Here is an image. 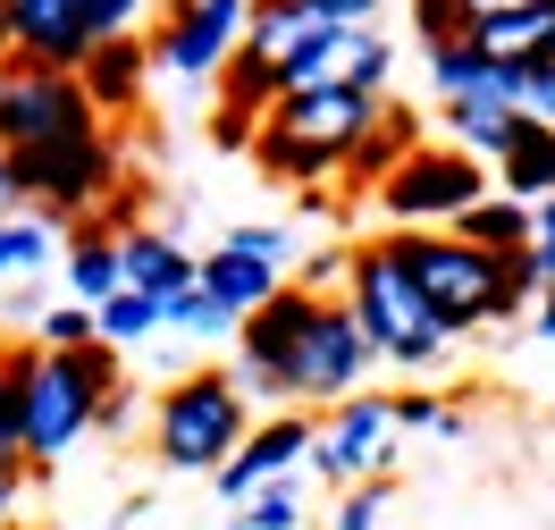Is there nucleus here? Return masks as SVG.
<instances>
[{
	"label": "nucleus",
	"instance_id": "f257e3e1",
	"mask_svg": "<svg viewBox=\"0 0 555 530\" xmlns=\"http://www.w3.org/2000/svg\"><path fill=\"white\" fill-rule=\"evenodd\" d=\"M387 93H346V85H312V93H286L253 135V169L270 185H328L346 177V152L371 135Z\"/></svg>",
	"mask_w": 555,
	"mask_h": 530
},
{
	"label": "nucleus",
	"instance_id": "f03ea898",
	"mask_svg": "<svg viewBox=\"0 0 555 530\" xmlns=\"http://www.w3.org/2000/svg\"><path fill=\"white\" fill-rule=\"evenodd\" d=\"M346 312H353V328L371 337V362H387V371H429V362L454 346L447 320L429 312V295L396 270V253H387V245H353Z\"/></svg>",
	"mask_w": 555,
	"mask_h": 530
},
{
	"label": "nucleus",
	"instance_id": "7ed1b4c3",
	"mask_svg": "<svg viewBox=\"0 0 555 530\" xmlns=\"http://www.w3.org/2000/svg\"><path fill=\"white\" fill-rule=\"evenodd\" d=\"M118 379H127L118 346H76V353L35 346V371H26V471L76 455V438H93V422L118 396Z\"/></svg>",
	"mask_w": 555,
	"mask_h": 530
},
{
	"label": "nucleus",
	"instance_id": "20e7f679",
	"mask_svg": "<svg viewBox=\"0 0 555 530\" xmlns=\"http://www.w3.org/2000/svg\"><path fill=\"white\" fill-rule=\"evenodd\" d=\"M244 429H253V413H244L236 371H185L152 404V455L169 471H210L219 480L228 455L244 447Z\"/></svg>",
	"mask_w": 555,
	"mask_h": 530
},
{
	"label": "nucleus",
	"instance_id": "39448f33",
	"mask_svg": "<svg viewBox=\"0 0 555 530\" xmlns=\"http://www.w3.org/2000/svg\"><path fill=\"white\" fill-rule=\"evenodd\" d=\"M379 245L396 253V270L429 295V312L447 320V337L496 328V261H488V253H472L463 236H438V228H396Z\"/></svg>",
	"mask_w": 555,
	"mask_h": 530
},
{
	"label": "nucleus",
	"instance_id": "423d86ee",
	"mask_svg": "<svg viewBox=\"0 0 555 530\" xmlns=\"http://www.w3.org/2000/svg\"><path fill=\"white\" fill-rule=\"evenodd\" d=\"M9 169H17V185H26V203L51 219H102L109 203H118V177H127V152H118V135L109 127H93V135H68V143H42V152H0Z\"/></svg>",
	"mask_w": 555,
	"mask_h": 530
},
{
	"label": "nucleus",
	"instance_id": "0eeeda50",
	"mask_svg": "<svg viewBox=\"0 0 555 530\" xmlns=\"http://www.w3.org/2000/svg\"><path fill=\"white\" fill-rule=\"evenodd\" d=\"M379 362H371V337L353 328L346 295H312V312H304V328H295V353H286V404H346V396H362V379H371Z\"/></svg>",
	"mask_w": 555,
	"mask_h": 530
},
{
	"label": "nucleus",
	"instance_id": "6e6552de",
	"mask_svg": "<svg viewBox=\"0 0 555 530\" xmlns=\"http://www.w3.org/2000/svg\"><path fill=\"white\" fill-rule=\"evenodd\" d=\"M496 194V177L472 160V152H454V143H421L404 169H387V185L371 194L379 203L387 228H438L447 236L454 219L472 211V203H488Z\"/></svg>",
	"mask_w": 555,
	"mask_h": 530
},
{
	"label": "nucleus",
	"instance_id": "1a4fd4ad",
	"mask_svg": "<svg viewBox=\"0 0 555 530\" xmlns=\"http://www.w3.org/2000/svg\"><path fill=\"white\" fill-rule=\"evenodd\" d=\"M102 118L85 102L76 76H51V68H0V152H42V143H68V135H93Z\"/></svg>",
	"mask_w": 555,
	"mask_h": 530
},
{
	"label": "nucleus",
	"instance_id": "9d476101",
	"mask_svg": "<svg viewBox=\"0 0 555 530\" xmlns=\"http://www.w3.org/2000/svg\"><path fill=\"white\" fill-rule=\"evenodd\" d=\"M244 17H253V0H169L160 26L143 35V51H152V68L219 85V68L236 60V42H244Z\"/></svg>",
	"mask_w": 555,
	"mask_h": 530
},
{
	"label": "nucleus",
	"instance_id": "9b49d317",
	"mask_svg": "<svg viewBox=\"0 0 555 530\" xmlns=\"http://www.w3.org/2000/svg\"><path fill=\"white\" fill-rule=\"evenodd\" d=\"M396 413H387V396H346L328 422H320V438H312V463L337 480V489H362V480H387V463H396Z\"/></svg>",
	"mask_w": 555,
	"mask_h": 530
},
{
	"label": "nucleus",
	"instance_id": "f8f14e48",
	"mask_svg": "<svg viewBox=\"0 0 555 530\" xmlns=\"http://www.w3.org/2000/svg\"><path fill=\"white\" fill-rule=\"evenodd\" d=\"M17 9V60L9 68H51V76H76L93 60V9L85 0H9Z\"/></svg>",
	"mask_w": 555,
	"mask_h": 530
},
{
	"label": "nucleus",
	"instance_id": "ddd939ff",
	"mask_svg": "<svg viewBox=\"0 0 555 530\" xmlns=\"http://www.w3.org/2000/svg\"><path fill=\"white\" fill-rule=\"evenodd\" d=\"M312 438H320V422H312V413H295V404L270 413V422H253V429H244V447L228 455V471H219V496H236V505H244L253 489L286 480L295 463H312Z\"/></svg>",
	"mask_w": 555,
	"mask_h": 530
},
{
	"label": "nucleus",
	"instance_id": "4468645a",
	"mask_svg": "<svg viewBox=\"0 0 555 530\" xmlns=\"http://www.w3.org/2000/svg\"><path fill=\"white\" fill-rule=\"evenodd\" d=\"M387 76H396V51H387V35H371V26H337L320 51H304V60L286 68V93H312V85L387 93Z\"/></svg>",
	"mask_w": 555,
	"mask_h": 530
},
{
	"label": "nucleus",
	"instance_id": "2eb2a0df",
	"mask_svg": "<svg viewBox=\"0 0 555 530\" xmlns=\"http://www.w3.org/2000/svg\"><path fill=\"white\" fill-rule=\"evenodd\" d=\"M328 35H337V26L320 17L312 0H253V17H244V51H253V60H270L278 76L295 68L304 51H320Z\"/></svg>",
	"mask_w": 555,
	"mask_h": 530
},
{
	"label": "nucleus",
	"instance_id": "dca6fc26",
	"mask_svg": "<svg viewBox=\"0 0 555 530\" xmlns=\"http://www.w3.org/2000/svg\"><path fill=\"white\" fill-rule=\"evenodd\" d=\"M143 76H152L143 35H109V42H93V60L76 68V85H85L93 118H127V109H143Z\"/></svg>",
	"mask_w": 555,
	"mask_h": 530
},
{
	"label": "nucleus",
	"instance_id": "f3484780",
	"mask_svg": "<svg viewBox=\"0 0 555 530\" xmlns=\"http://www.w3.org/2000/svg\"><path fill=\"white\" fill-rule=\"evenodd\" d=\"M118 286H127V295H152V303H177V295L194 286V253L169 245L160 228H127V236H118Z\"/></svg>",
	"mask_w": 555,
	"mask_h": 530
},
{
	"label": "nucleus",
	"instance_id": "a211bd4d",
	"mask_svg": "<svg viewBox=\"0 0 555 530\" xmlns=\"http://www.w3.org/2000/svg\"><path fill=\"white\" fill-rule=\"evenodd\" d=\"M421 152V118H413V102H379V118H371V135L346 152V185H362V194H379L387 185V169H404Z\"/></svg>",
	"mask_w": 555,
	"mask_h": 530
},
{
	"label": "nucleus",
	"instance_id": "6ab92c4d",
	"mask_svg": "<svg viewBox=\"0 0 555 530\" xmlns=\"http://www.w3.org/2000/svg\"><path fill=\"white\" fill-rule=\"evenodd\" d=\"M194 286H203L228 320H253L286 279H278V270H261V261H244V253H228V245H210L203 261H194Z\"/></svg>",
	"mask_w": 555,
	"mask_h": 530
},
{
	"label": "nucleus",
	"instance_id": "aec40b11",
	"mask_svg": "<svg viewBox=\"0 0 555 530\" xmlns=\"http://www.w3.org/2000/svg\"><path fill=\"white\" fill-rule=\"evenodd\" d=\"M496 194L505 203H521V211H539L555 194V127H539V118H521V135L505 143V160H496Z\"/></svg>",
	"mask_w": 555,
	"mask_h": 530
},
{
	"label": "nucleus",
	"instance_id": "412c9836",
	"mask_svg": "<svg viewBox=\"0 0 555 530\" xmlns=\"http://www.w3.org/2000/svg\"><path fill=\"white\" fill-rule=\"evenodd\" d=\"M447 135H454V152H472L480 169H496V160H505V143L521 135V109L472 93V102H447Z\"/></svg>",
	"mask_w": 555,
	"mask_h": 530
},
{
	"label": "nucleus",
	"instance_id": "4be33fe9",
	"mask_svg": "<svg viewBox=\"0 0 555 530\" xmlns=\"http://www.w3.org/2000/svg\"><path fill=\"white\" fill-rule=\"evenodd\" d=\"M547 35H555V9H514V17H480L472 51L488 68H530V60H547Z\"/></svg>",
	"mask_w": 555,
	"mask_h": 530
},
{
	"label": "nucleus",
	"instance_id": "5701e85b",
	"mask_svg": "<svg viewBox=\"0 0 555 530\" xmlns=\"http://www.w3.org/2000/svg\"><path fill=\"white\" fill-rule=\"evenodd\" d=\"M530 228H539V211H521V203H505V194H488V203H472V211L454 219L447 236H463V245L488 253V261H514V253H530Z\"/></svg>",
	"mask_w": 555,
	"mask_h": 530
},
{
	"label": "nucleus",
	"instance_id": "b1692460",
	"mask_svg": "<svg viewBox=\"0 0 555 530\" xmlns=\"http://www.w3.org/2000/svg\"><path fill=\"white\" fill-rule=\"evenodd\" d=\"M109 295H118V236L85 219L68 236V303H109Z\"/></svg>",
	"mask_w": 555,
	"mask_h": 530
},
{
	"label": "nucleus",
	"instance_id": "393cba45",
	"mask_svg": "<svg viewBox=\"0 0 555 530\" xmlns=\"http://www.w3.org/2000/svg\"><path fill=\"white\" fill-rule=\"evenodd\" d=\"M93 328H102V346H143V337H152V328H169V303H152V295H127V286H118V295H109V303H93Z\"/></svg>",
	"mask_w": 555,
	"mask_h": 530
},
{
	"label": "nucleus",
	"instance_id": "a878e982",
	"mask_svg": "<svg viewBox=\"0 0 555 530\" xmlns=\"http://www.w3.org/2000/svg\"><path fill=\"white\" fill-rule=\"evenodd\" d=\"M26 371H35V346H0V455L26 463Z\"/></svg>",
	"mask_w": 555,
	"mask_h": 530
},
{
	"label": "nucleus",
	"instance_id": "bb28decb",
	"mask_svg": "<svg viewBox=\"0 0 555 530\" xmlns=\"http://www.w3.org/2000/svg\"><path fill=\"white\" fill-rule=\"evenodd\" d=\"M51 261V228L42 219H0V279H35Z\"/></svg>",
	"mask_w": 555,
	"mask_h": 530
},
{
	"label": "nucleus",
	"instance_id": "cd10ccee",
	"mask_svg": "<svg viewBox=\"0 0 555 530\" xmlns=\"http://www.w3.org/2000/svg\"><path fill=\"white\" fill-rule=\"evenodd\" d=\"M219 245L244 253V261H261V270H278V279L295 270V228H228Z\"/></svg>",
	"mask_w": 555,
	"mask_h": 530
},
{
	"label": "nucleus",
	"instance_id": "c85d7f7f",
	"mask_svg": "<svg viewBox=\"0 0 555 530\" xmlns=\"http://www.w3.org/2000/svg\"><path fill=\"white\" fill-rule=\"evenodd\" d=\"M413 35H421V51H447V42L472 35V9L463 0H413Z\"/></svg>",
	"mask_w": 555,
	"mask_h": 530
},
{
	"label": "nucleus",
	"instance_id": "c756f323",
	"mask_svg": "<svg viewBox=\"0 0 555 530\" xmlns=\"http://www.w3.org/2000/svg\"><path fill=\"white\" fill-rule=\"evenodd\" d=\"M76 346H102L93 303H51V312H42V353H76Z\"/></svg>",
	"mask_w": 555,
	"mask_h": 530
},
{
	"label": "nucleus",
	"instance_id": "7c9ffc66",
	"mask_svg": "<svg viewBox=\"0 0 555 530\" xmlns=\"http://www.w3.org/2000/svg\"><path fill=\"white\" fill-rule=\"evenodd\" d=\"M295 522H304V505H295V489H286V480L253 489V496H244V514H236V530H295Z\"/></svg>",
	"mask_w": 555,
	"mask_h": 530
},
{
	"label": "nucleus",
	"instance_id": "2f4dec72",
	"mask_svg": "<svg viewBox=\"0 0 555 530\" xmlns=\"http://www.w3.org/2000/svg\"><path fill=\"white\" fill-rule=\"evenodd\" d=\"M514 109H521V118H539V127H555V60L514 68Z\"/></svg>",
	"mask_w": 555,
	"mask_h": 530
},
{
	"label": "nucleus",
	"instance_id": "473e14b6",
	"mask_svg": "<svg viewBox=\"0 0 555 530\" xmlns=\"http://www.w3.org/2000/svg\"><path fill=\"white\" fill-rule=\"evenodd\" d=\"M169 328H185V337H236V320L219 312V303H210L203 286H185V295L169 303Z\"/></svg>",
	"mask_w": 555,
	"mask_h": 530
},
{
	"label": "nucleus",
	"instance_id": "72a5a7b5",
	"mask_svg": "<svg viewBox=\"0 0 555 530\" xmlns=\"http://www.w3.org/2000/svg\"><path fill=\"white\" fill-rule=\"evenodd\" d=\"M379 505H387L379 480H362V489H337V514H328V530H379Z\"/></svg>",
	"mask_w": 555,
	"mask_h": 530
},
{
	"label": "nucleus",
	"instance_id": "f704fd0d",
	"mask_svg": "<svg viewBox=\"0 0 555 530\" xmlns=\"http://www.w3.org/2000/svg\"><path fill=\"white\" fill-rule=\"evenodd\" d=\"M85 9H93V35H135L143 17H152V0H85Z\"/></svg>",
	"mask_w": 555,
	"mask_h": 530
},
{
	"label": "nucleus",
	"instance_id": "c9c22d12",
	"mask_svg": "<svg viewBox=\"0 0 555 530\" xmlns=\"http://www.w3.org/2000/svg\"><path fill=\"white\" fill-rule=\"evenodd\" d=\"M387 413H396V429H447V404H438V396H387Z\"/></svg>",
	"mask_w": 555,
	"mask_h": 530
},
{
	"label": "nucleus",
	"instance_id": "e433bc0d",
	"mask_svg": "<svg viewBox=\"0 0 555 530\" xmlns=\"http://www.w3.org/2000/svg\"><path fill=\"white\" fill-rule=\"evenodd\" d=\"M17 505H26V463H17V455H0V530L17 522Z\"/></svg>",
	"mask_w": 555,
	"mask_h": 530
},
{
	"label": "nucleus",
	"instance_id": "4c0bfd02",
	"mask_svg": "<svg viewBox=\"0 0 555 530\" xmlns=\"http://www.w3.org/2000/svg\"><path fill=\"white\" fill-rule=\"evenodd\" d=\"M320 17H328V26H371V9H379V0H312Z\"/></svg>",
	"mask_w": 555,
	"mask_h": 530
},
{
	"label": "nucleus",
	"instance_id": "58836bf2",
	"mask_svg": "<svg viewBox=\"0 0 555 530\" xmlns=\"http://www.w3.org/2000/svg\"><path fill=\"white\" fill-rule=\"evenodd\" d=\"M463 9H472V26H480V17H514V9H555V0H463Z\"/></svg>",
	"mask_w": 555,
	"mask_h": 530
},
{
	"label": "nucleus",
	"instance_id": "ea45409f",
	"mask_svg": "<svg viewBox=\"0 0 555 530\" xmlns=\"http://www.w3.org/2000/svg\"><path fill=\"white\" fill-rule=\"evenodd\" d=\"M17 203H26V185H17V169L0 160V219H17Z\"/></svg>",
	"mask_w": 555,
	"mask_h": 530
},
{
	"label": "nucleus",
	"instance_id": "a19ab883",
	"mask_svg": "<svg viewBox=\"0 0 555 530\" xmlns=\"http://www.w3.org/2000/svg\"><path fill=\"white\" fill-rule=\"evenodd\" d=\"M530 328H539V337H547V346H555V286H547V295H539V303H530Z\"/></svg>",
	"mask_w": 555,
	"mask_h": 530
},
{
	"label": "nucleus",
	"instance_id": "79ce46f5",
	"mask_svg": "<svg viewBox=\"0 0 555 530\" xmlns=\"http://www.w3.org/2000/svg\"><path fill=\"white\" fill-rule=\"evenodd\" d=\"M9 60H17V9L0 0V68H9Z\"/></svg>",
	"mask_w": 555,
	"mask_h": 530
},
{
	"label": "nucleus",
	"instance_id": "37998d69",
	"mask_svg": "<svg viewBox=\"0 0 555 530\" xmlns=\"http://www.w3.org/2000/svg\"><path fill=\"white\" fill-rule=\"evenodd\" d=\"M547 60H555V35H547Z\"/></svg>",
	"mask_w": 555,
	"mask_h": 530
}]
</instances>
